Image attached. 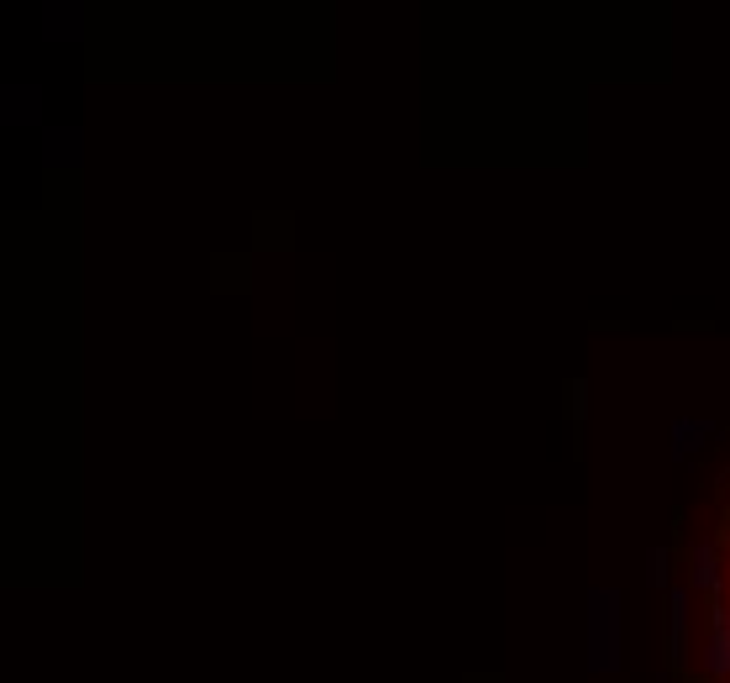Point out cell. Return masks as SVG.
<instances>
[{
  "mask_svg": "<svg viewBox=\"0 0 730 683\" xmlns=\"http://www.w3.org/2000/svg\"><path fill=\"white\" fill-rule=\"evenodd\" d=\"M726 620H730V558H726Z\"/></svg>",
  "mask_w": 730,
  "mask_h": 683,
  "instance_id": "cell-1",
  "label": "cell"
}]
</instances>
